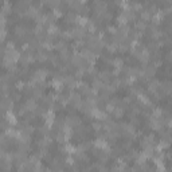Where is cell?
Instances as JSON below:
<instances>
[{"mask_svg":"<svg viewBox=\"0 0 172 172\" xmlns=\"http://www.w3.org/2000/svg\"><path fill=\"white\" fill-rule=\"evenodd\" d=\"M155 71H156V70H155L153 66H148L147 67V75H149V77H152V75L155 74Z\"/></svg>","mask_w":172,"mask_h":172,"instance_id":"obj_1","label":"cell"},{"mask_svg":"<svg viewBox=\"0 0 172 172\" xmlns=\"http://www.w3.org/2000/svg\"><path fill=\"white\" fill-rule=\"evenodd\" d=\"M136 27H137L138 30H144V28H145V23L143 22V20H138V22L136 23Z\"/></svg>","mask_w":172,"mask_h":172,"instance_id":"obj_2","label":"cell"}]
</instances>
